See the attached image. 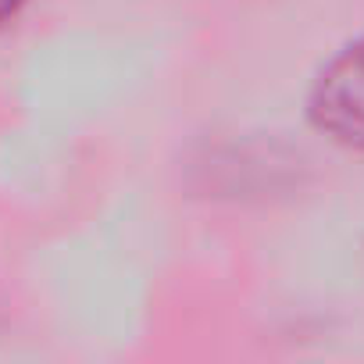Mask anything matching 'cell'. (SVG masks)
<instances>
[{"label":"cell","mask_w":364,"mask_h":364,"mask_svg":"<svg viewBox=\"0 0 364 364\" xmlns=\"http://www.w3.org/2000/svg\"><path fill=\"white\" fill-rule=\"evenodd\" d=\"M18 4H22V0H0V22H4L8 15H15V11H18Z\"/></svg>","instance_id":"obj_2"},{"label":"cell","mask_w":364,"mask_h":364,"mask_svg":"<svg viewBox=\"0 0 364 364\" xmlns=\"http://www.w3.org/2000/svg\"><path fill=\"white\" fill-rule=\"evenodd\" d=\"M311 114L325 136L364 150V36L321 72Z\"/></svg>","instance_id":"obj_1"}]
</instances>
